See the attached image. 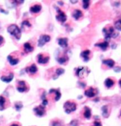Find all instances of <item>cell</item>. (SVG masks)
<instances>
[{
  "instance_id": "obj_34",
  "label": "cell",
  "mask_w": 121,
  "mask_h": 126,
  "mask_svg": "<svg viewBox=\"0 0 121 126\" xmlns=\"http://www.w3.org/2000/svg\"><path fill=\"white\" fill-rule=\"evenodd\" d=\"M93 126H101V123L100 122H95Z\"/></svg>"
},
{
  "instance_id": "obj_18",
  "label": "cell",
  "mask_w": 121,
  "mask_h": 126,
  "mask_svg": "<svg viewBox=\"0 0 121 126\" xmlns=\"http://www.w3.org/2000/svg\"><path fill=\"white\" fill-rule=\"evenodd\" d=\"M89 55H90V50H84L81 53V57L84 59V60L85 62L89 61Z\"/></svg>"
},
{
  "instance_id": "obj_30",
  "label": "cell",
  "mask_w": 121,
  "mask_h": 126,
  "mask_svg": "<svg viewBox=\"0 0 121 126\" xmlns=\"http://www.w3.org/2000/svg\"><path fill=\"white\" fill-rule=\"evenodd\" d=\"M102 111H103V115L105 117H107L108 115V106H104L102 107Z\"/></svg>"
},
{
  "instance_id": "obj_15",
  "label": "cell",
  "mask_w": 121,
  "mask_h": 126,
  "mask_svg": "<svg viewBox=\"0 0 121 126\" xmlns=\"http://www.w3.org/2000/svg\"><path fill=\"white\" fill-rule=\"evenodd\" d=\"M7 99L3 96H0V110H4L6 108Z\"/></svg>"
},
{
  "instance_id": "obj_2",
  "label": "cell",
  "mask_w": 121,
  "mask_h": 126,
  "mask_svg": "<svg viewBox=\"0 0 121 126\" xmlns=\"http://www.w3.org/2000/svg\"><path fill=\"white\" fill-rule=\"evenodd\" d=\"M104 34L106 40H108L111 38H116L118 33L115 32V31L113 27H109V28L104 29Z\"/></svg>"
},
{
  "instance_id": "obj_32",
  "label": "cell",
  "mask_w": 121,
  "mask_h": 126,
  "mask_svg": "<svg viewBox=\"0 0 121 126\" xmlns=\"http://www.w3.org/2000/svg\"><path fill=\"white\" fill-rule=\"evenodd\" d=\"M82 3H83V8L85 9H87V8L89 7V1L84 0V1H82Z\"/></svg>"
},
{
  "instance_id": "obj_22",
  "label": "cell",
  "mask_w": 121,
  "mask_h": 126,
  "mask_svg": "<svg viewBox=\"0 0 121 126\" xmlns=\"http://www.w3.org/2000/svg\"><path fill=\"white\" fill-rule=\"evenodd\" d=\"M50 126H64L63 123L60 120H53L50 123Z\"/></svg>"
},
{
  "instance_id": "obj_26",
  "label": "cell",
  "mask_w": 121,
  "mask_h": 126,
  "mask_svg": "<svg viewBox=\"0 0 121 126\" xmlns=\"http://www.w3.org/2000/svg\"><path fill=\"white\" fill-rule=\"evenodd\" d=\"M84 117H85L86 118H88V119L90 118V117H91V110L89 109V108L86 107V108H85V111H84Z\"/></svg>"
},
{
  "instance_id": "obj_10",
  "label": "cell",
  "mask_w": 121,
  "mask_h": 126,
  "mask_svg": "<svg viewBox=\"0 0 121 126\" xmlns=\"http://www.w3.org/2000/svg\"><path fill=\"white\" fill-rule=\"evenodd\" d=\"M14 79V73L13 72H10L9 75H3L0 77V79L3 82H5V83H9L11 82Z\"/></svg>"
},
{
  "instance_id": "obj_4",
  "label": "cell",
  "mask_w": 121,
  "mask_h": 126,
  "mask_svg": "<svg viewBox=\"0 0 121 126\" xmlns=\"http://www.w3.org/2000/svg\"><path fill=\"white\" fill-rule=\"evenodd\" d=\"M16 89L18 92L20 93H23V92H27L29 90V86H27L26 82L25 81H18L16 84Z\"/></svg>"
},
{
  "instance_id": "obj_29",
  "label": "cell",
  "mask_w": 121,
  "mask_h": 126,
  "mask_svg": "<svg viewBox=\"0 0 121 126\" xmlns=\"http://www.w3.org/2000/svg\"><path fill=\"white\" fill-rule=\"evenodd\" d=\"M14 106H15V109H16V110H17V111H20L21 109H22V108H23V103H21V102H16L15 103V105H14Z\"/></svg>"
},
{
  "instance_id": "obj_11",
  "label": "cell",
  "mask_w": 121,
  "mask_h": 126,
  "mask_svg": "<svg viewBox=\"0 0 121 126\" xmlns=\"http://www.w3.org/2000/svg\"><path fill=\"white\" fill-rule=\"evenodd\" d=\"M7 60H8V62L9 63V64L12 66L16 65L18 63H19V59L16 58V57H14V56H12V55H9L7 57Z\"/></svg>"
},
{
  "instance_id": "obj_35",
  "label": "cell",
  "mask_w": 121,
  "mask_h": 126,
  "mask_svg": "<svg viewBox=\"0 0 121 126\" xmlns=\"http://www.w3.org/2000/svg\"><path fill=\"white\" fill-rule=\"evenodd\" d=\"M70 126H77V123H76V121H72V123H71V124H70Z\"/></svg>"
},
{
  "instance_id": "obj_14",
  "label": "cell",
  "mask_w": 121,
  "mask_h": 126,
  "mask_svg": "<svg viewBox=\"0 0 121 126\" xmlns=\"http://www.w3.org/2000/svg\"><path fill=\"white\" fill-rule=\"evenodd\" d=\"M33 50H34V47L31 46L30 43H25L23 44V50L26 53L31 52L32 51H33Z\"/></svg>"
},
{
  "instance_id": "obj_23",
  "label": "cell",
  "mask_w": 121,
  "mask_h": 126,
  "mask_svg": "<svg viewBox=\"0 0 121 126\" xmlns=\"http://www.w3.org/2000/svg\"><path fill=\"white\" fill-rule=\"evenodd\" d=\"M103 63L108 65L109 67H113L115 64V62L113 60H103Z\"/></svg>"
},
{
  "instance_id": "obj_27",
  "label": "cell",
  "mask_w": 121,
  "mask_h": 126,
  "mask_svg": "<svg viewBox=\"0 0 121 126\" xmlns=\"http://www.w3.org/2000/svg\"><path fill=\"white\" fill-rule=\"evenodd\" d=\"M64 73V69H62V68H58V69H56V71H55L56 76H55V78H58V77L60 76L61 75H62Z\"/></svg>"
},
{
  "instance_id": "obj_1",
  "label": "cell",
  "mask_w": 121,
  "mask_h": 126,
  "mask_svg": "<svg viewBox=\"0 0 121 126\" xmlns=\"http://www.w3.org/2000/svg\"><path fill=\"white\" fill-rule=\"evenodd\" d=\"M7 31L10 35H13L16 40H19L21 37V31L16 24H11L8 26Z\"/></svg>"
},
{
  "instance_id": "obj_17",
  "label": "cell",
  "mask_w": 121,
  "mask_h": 126,
  "mask_svg": "<svg viewBox=\"0 0 121 126\" xmlns=\"http://www.w3.org/2000/svg\"><path fill=\"white\" fill-rule=\"evenodd\" d=\"M85 95L89 98L93 97L96 95V89L93 88H89L88 90L85 92Z\"/></svg>"
},
{
  "instance_id": "obj_6",
  "label": "cell",
  "mask_w": 121,
  "mask_h": 126,
  "mask_svg": "<svg viewBox=\"0 0 121 126\" xmlns=\"http://www.w3.org/2000/svg\"><path fill=\"white\" fill-rule=\"evenodd\" d=\"M33 112L35 115L38 117H43V115H45L46 113V110H45V107L43 106L42 105H40L37 107H35L33 109Z\"/></svg>"
},
{
  "instance_id": "obj_37",
  "label": "cell",
  "mask_w": 121,
  "mask_h": 126,
  "mask_svg": "<svg viewBox=\"0 0 121 126\" xmlns=\"http://www.w3.org/2000/svg\"><path fill=\"white\" fill-rule=\"evenodd\" d=\"M70 2H71V3H76L77 1H70Z\"/></svg>"
},
{
  "instance_id": "obj_7",
  "label": "cell",
  "mask_w": 121,
  "mask_h": 126,
  "mask_svg": "<svg viewBox=\"0 0 121 126\" xmlns=\"http://www.w3.org/2000/svg\"><path fill=\"white\" fill-rule=\"evenodd\" d=\"M50 60V57L48 55H45L43 53L38 54L37 56V62L40 64H45L49 62Z\"/></svg>"
},
{
  "instance_id": "obj_9",
  "label": "cell",
  "mask_w": 121,
  "mask_h": 126,
  "mask_svg": "<svg viewBox=\"0 0 121 126\" xmlns=\"http://www.w3.org/2000/svg\"><path fill=\"white\" fill-rule=\"evenodd\" d=\"M26 72L27 74H29L30 76H33L35 75L38 72V67L35 64H32L29 67L26 68Z\"/></svg>"
},
{
  "instance_id": "obj_33",
  "label": "cell",
  "mask_w": 121,
  "mask_h": 126,
  "mask_svg": "<svg viewBox=\"0 0 121 126\" xmlns=\"http://www.w3.org/2000/svg\"><path fill=\"white\" fill-rule=\"evenodd\" d=\"M4 43V38H3L1 35H0V46H1Z\"/></svg>"
},
{
  "instance_id": "obj_5",
  "label": "cell",
  "mask_w": 121,
  "mask_h": 126,
  "mask_svg": "<svg viewBox=\"0 0 121 126\" xmlns=\"http://www.w3.org/2000/svg\"><path fill=\"white\" fill-rule=\"evenodd\" d=\"M51 39L50 36L46 34L41 35L39 37V39L38 40V47H43L45 43H48Z\"/></svg>"
},
{
  "instance_id": "obj_19",
  "label": "cell",
  "mask_w": 121,
  "mask_h": 126,
  "mask_svg": "<svg viewBox=\"0 0 121 126\" xmlns=\"http://www.w3.org/2000/svg\"><path fill=\"white\" fill-rule=\"evenodd\" d=\"M85 72H87L86 71V68H84V67H79L78 69H76V75H77L79 77H83L84 76Z\"/></svg>"
},
{
  "instance_id": "obj_13",
  "label": "cell",
  "mask_w": 121,
  "mask_h": 126,
  "mask_svg": "<svg viewBox=\"0 0 121 126\" xmlns=\"http://www.w3.org/2000/svg\"><path fill=\"white\" fill-rule=\"evenodd\" d=\"M42 9V6L40 4H35L33 6L30 7V12L32 14H37L39 13Z\"/></svg>"
},
{
  "instance_id": "obj_31",
  "label": "cell",
  "mask_w": 121,
  "mask_h": 126,
  "mask_svg": "<svg viewBox=\"0 0 121 126\" xmlns=\"http://www.w3.org/2000/svg\"><path fill=\"white\" fill-rule=\"evenodd\" d=\"M115 28L118 31H121V19L118 20L115 23Z\"/></svg>"
},
{
  "instance_id": "obj_8",
  "label": "cell",
  "mask_w": 121,
  "mask_h": 126,
  "mask_svg": "<svg viewBox=\"0 0 121 126\" xmlns=\"http://www.w3.org/2000/svg\"><path fill=\"white\" fill-rule=\"evenodd\" d=\"M56 11L58 12V15L56 16V19L61 23H64L67 20V16L62 11H61L59 8H56Z\"/></svg>"
},
{
  "instance_id": "obj_36",
  "label": "cell",
  "mask_w": 121,
  "mask_h": 126,
  "mask_svg": "<svg viewBox=\"0 0 121 126\" xmlns=\"http://www.w3.org/2000/svg\"><path fill=\"white\" fill-rule=\"evenodd\" d=\"M10 126H21L18 123H13V124H12Z\"/></svg>"
},
{
  "instance_id": "obj_24",
  "label": "cell",
  "mask_w": 121,
  "mask_h": 126,
  "mask_svg": "<svg viewBox=\"0 0 121 126\" xmlns=\"http://www.w3.org/2000/svg\"><path fill=\"white\" fill-rule=\"evenodd\" d=\"M96 46H98L99 47H101L103 50H106L108 46V43L107 42H103V43H97L96 44Z\"/></svg>"
},
{
  "instance_id": "obj_38",
  "label": "cell",
  "mask_w": 121,
  "mask_h": 126,
  "mask_svg": "<svg viewBox=\"0 0 121 126\" xmlns=\"http://www.w3.org/2000/svg\"><path fill=\"white\" fill-rule=\"evenodd\" d=\"M119 84H120V86H121V79L120 80V81H119Z\"/></svg>"
},
{
  "instance_id": "obj_12",
  "label": "cell",
  "mask_w": 121,
  "mask_h": 126,
  "mask_svg": "<svg viewBox=\"0 0 121 126\" xmlns=\"http://www.w3.org/2000/svg\"><path fill=\"white\" fill-rule=\"evenodd\" d=\"M59 46L63 48L67 47L68 46V39L67 38H61L58 40Z\"/></svg>"
},
{
  "instance_id": "obj_20",
  "label": "cell",
  "mask_w": 121,
  "mask_h": 126,
  "mask_svg": "<svg viewBox=\"0 0 121 126\" xmlns=\"http://www.w3.org/2000/svg\"><path fill=\"white\" fill-rule=\"evenodd\" d=\"M82 12H81L80 10H79V9H76L73 12V14H72V16L75 18L76 20H78V19H79L81 16H82Z\"/></svg>"
},
{
  "instance_id": "obj_3",
  "label": "cell",
  "mask_w": 121,
  "mask_h": 126,
  "mask_svg": "<svg viewBox=\"0 0 121 126\" xmlns=\"http://www.w3.org/2000/svg\"><path fill=\"white\" fill-rule=\"evenodd\" d=\"M64 109L66 113H71L72 112L75 111L76 109V104L72 101H67L64 104Z\"/></svg>"
},
{
  "instance_id": "obj_16",
  "label": "cell",
  "mask_w": 121,
  "mask_h": 126,
  "mask_svg": "<svg viewBox=\"0 0 121 126\" xmlns=\"http://www.w3.org/2000/svg\"><path fill=\"white\" fill-rule=\"evenodd\" d=\"M52 93H55V100L56 101H58L60 100V98H61V93L60 92L59 89H52L50 90L49 92V94H52Z\"/></svg>"
},
{
  "instance_id": "obj_21",
  "label": "cell",
  "mask_w": 121,
  "mask_h": 126,
  "mask_svg": "<svg viewBox=\"0 0 121 126\" xmlns=\"http://www.w3.org/2000/svg\"><path fill=\"white\" fill-rule=\"evenodd\" d=\"M114 84V81L112 79H110V78H108L106 79V81H105V85L107 88H110L112 86H113Z\"/></svg>"
},
{
  "instance_id": "obj_25",
  "label": "cell",
  "mask_w": 121,
  "mask_h": 126,
  "mask_svg": "<svg viewBox=\"0 0 121 126\" xmlns=\"http://www.w3.org/2000/svg\"><path fill=\"white\" fill-rule=\"evenodd\" d=\"M67 60H68V58L67 57H65V56H61V57H58V58H57V61H58L60 64H64Z\"/></svg>"
},
{
  "instance_id": "obj_28",
  "label": "cell",
  "mask_w": 121,
  "mask_h": 126,
  "mask_svg": "<svg viewBox=\"0 0 121 126\" xmlns=\"http://www.w3.org/2000/svg\"><path fill=\"white\" fill-rule=\"evenodd\" d=\"M31 26H32L31 24H30V23L29 22V21H28V20H25V21H23V22L21 23V28L22 29L25 28V27L30 28Z\"/></svg>"
}]
</instances>
